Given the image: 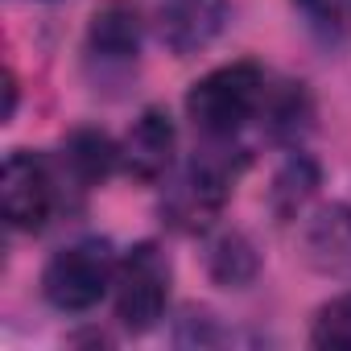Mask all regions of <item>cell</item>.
Masks as SVG:
<instances>
[{"instance_id": "5bb4252c", "label": "cell", "mask_w": 351, "mask_h": 351, "mask_svg": "<svg viewBox=\"0 0 351 351\" xmlns=\"http://www.w3.org/2000/svg\"><path fill=\"white\" fill-rule=\"evenodd\" d=\"M293 9L306 17L310 29L339 38L351 29V0H293Z\"/></svg>"}, {"instance_id": "7a4b0ae2", "label": "cell", "mask_w": 351, "mask_h": 351, "mask_svg": "<svg viewBox=\"0 0 351 351\" xmlns=\"http://www.w3.org/2000/svg\"><path fill=\"white\" fill-rule=\"evenodd\" d=\"M116 252L108 240H75L62 252L50 256L46 273H42V293L54 310L62 314H83L91 306H99V298L116 285Z\"/></svg>"}, {"instance_id": "277c9868", "label": "cell", "mask_w": 351, "mask_h": 351, "mask_svg": "<svg viewBox=\"0 0 351 351\" xmlns=\"http://www.w3.org/2000/svg\"><path fill=\"white\" fill-rule=\"evenodd\" d=\"M165 302H169V261L153 240H145L128 248V256L116 269V318L132 335H145L161 322Z\"/></svg>"}, {"instance_id": "6da1fadb", "label": "cell", "mask_w": 351, "mask_h": 351, "mask_svg": "<svg viewBox=\"0 0 351 351\" xmlns=\"http://www.w3.org/2000/svg\"><path fill=\"white\" fill-rule=\"evenodd\" d=\"M269 104V79L256 62H228L203 75L186 95V116L211 141H232Z\"/></svg>"}, {"instance_id": "8fae6325", "label": "cell", "mask_w": 351, "mask_h": 351, "mask_svg": "<svg viewBox=\"0 0 351 351\" xmlns=\"http://www.w3.org/2000/svg\"><path fill=\"white\" fill-rule=\"evenodd\" d=\"M314 186H318V169H314V161H306V157H289L285 165H281V173L273 178V211L281 215V219H293L306 203H310V195H314Z\"/></svg>"}, {"instance_id": "ba28073f", "label": "cell", "mask_w": 351, "mask_h": 351, "mask_svg": "<svg viewBox=\"0 0 351 351\" xmlns=\"http://www.w3.org/2000/svg\"><path fill=\"white\" fill-rule=\"evenodd\" d=\"M223 21H228V0H161L157 34L178 58H186L211 46Z\"/></svg>"}, {"instance_id": "9a60e30c", "label": "cell", "mask_w": 351, "mask_h": 351, "mask_svg": "<svg viewBox=\"0 0 351 351\" xmlns=\"http://www.w3.org/2000/svg\"><path fill=\"white\" fill-rule=\"evenodd\" d=\"M13 112H17V79L13 71H5V120H13Z\"/></svg>"}, {"instance_id": "5b68a950", "label": "cell", "mask_w": 351, "mask_h": 351, "mask_svg": "<svg viewBox=\"0 0 351 351\" xmlns=\"http://www.w3.org/2000/svg\"><path fill=\"white\" fill-rule=\"evenodd\" d=\"M0 207H5V223L17 232H38L50 219L54 182L34 153L13 149L5 157V169H0Z\"/></svg>"}, {"instance_id": "7c38bea8", "label": "cell", "mask_w": 351, "mask_h": 351, "mask_svg": "<svg viewBox=\"0 0 351 351\" xmlns=\"http://www.w3.org/2000/svg\"><path fill=\"white\" fill-rule=\"evenodd\" d=\"M207 265H211V277L219 285H248L256 277V248L248 244V236L228 232V236H219L211 244Z\"/></svg>"}, {"instance_id": "4fadbf2b", "label": "cell", "mask_w": 351, "mask_h": 351, "mask_svg": "<svg viewBox=\"0 0 351 351\" xmlns=\"http://www.w3.org/2000/svg\"><path fill=\"white\" fill-rule=\"evenodd\" d=\"M310 339L322 351H351V293H339L318 306Z\"/></svg>"}, {"instance_id": "30bf717a", "label": "cell", "mask_w": 351, "mask_h": 351, "mask_svg": "<svg viewBox=\"0 0 351 351\" xmlns=\"http://www.w3.org/2000/svg\"><path fill=\"white\" fill-rule=\"evenodd\" d=\"M62 157H66V169L75 173L83 186H95V182H104L108 173L116 169L120 145H112V136L99 132V128H75L66 136V145H62Z\"/></svg>"}, {"instance_id": "8992f818", "label": "cell", "mask_w": 351, "mask_h": 351, "mask_svg": "<svg viewBox=\"0 0 351 351\" xmlns=\"http://www.w3.org/2000/svg\"><path fill=\"white\" fill-rule=\"evenodd\" d=\"M173 153H178V132H173L169 112L145 108L120 145V165L141 182H161L173 165Z\"/></svg>"}, {"instance_id": "3957f363", "label": "cell", "mask_w": 351, "mask_h": 351, "mask_svg": "<svg viewBox=\"0 0 351 351\" xmlns=\"http://www.w3.org/2000/svg\"><path fill=\"white\" fill-rule=\"evenodd\" d=\"M232 178H236V169H232L228 157H219V153L195 157L178 178H173V186L165 191L161 215L178 232H207L215 223V215L223 211L228 195H232Z\"/></svg>"}, {"instance_id": "9c48e42d", "label": "cell", "mask_w": 351, "mask_h": 351, "mask_svg": "<svg viewBox=\"0 0 351 351\" xmlns=\"http://www.w3.org/2000/svg\"><path fill=\"white\" fill-rule=\"evenodd\" d=\"M87 54L104 71H112V66L128 71L136 62V54H141V13L132 5H124V0H108V5L91 17Z\"/></svg>"}, {"instance_id": "52a82bcc", "label": "cell", "mask_w": 351, "mask_h": 351, "mask_svg": "<svg viewBox=\"0 0 351 351\" xmlns=\"http://www.w3.org/2000/svg\"><path fill=\"white\" fill-rule=\"evenodd\" d=\"M302 256L314 273L335 277V281H351V207L347 203L318 207L306 219Z\"/></svg>"}]
</instances>
